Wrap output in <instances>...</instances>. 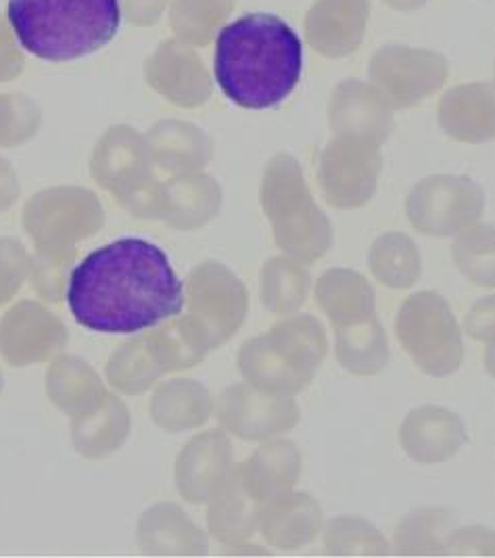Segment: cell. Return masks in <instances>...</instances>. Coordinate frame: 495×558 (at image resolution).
I'll use <instances>...</instances> for the list:
<instances>
[{"instance_id": "6da1fadb", "label": "cell", "mask_w": 495, "mask_h": 558, "mask_svg": "<svg viewBox=\"0 0 495 558\" xmlns=\"http://www.w3.org/2000/svg\"><path fill=\"white\" fill-rule=\"evenodd\" d=\"M68 305L84 329L136 335L182 314L184 282L161 247L141 236H124L75 266Z\"/></svg>"}, {"instance_id": "7a4b0ae2", "label": "cell", "mask_w": 495, "mask_h": 558, "mask_svg": "<svg viewBox=\"0 0 495 558\" xmlns=\"http://www.w3.org/2000/svg\"><path fill=\"white\" fill-rule=\"evenodd\" d=\"M303 70L298 32L268 13H251L218 34L214 74L224 97L243 109H270L289 99Z\"/></svg>"}, {"instance_id": "3957f363", "label": "cell", "mask_w": 495, "mask_h": 558, "mask_svg": "<svg viewBox=\"0 0 495 558\" xmlns=\"http://www.w3.org/2000/svg\"><path fill=\"white\" fill-rule=\"evenodd\" d=\"M7 17L25 51L63 63L109 45L122 9L120 0H9Z\"/></svg>"}, {"instance_id": "277c9868", "label": "cell", "mask_w": 495, "mask_h": 558, "mask_svg": "<svg viewBox=\"0 0 495 558\" xmlns=\"http://www.w3.org/2000/svg\"><path fill=\"white\" fill-rule=\"evenodd\" d=\"M328 354L323 323L310 314L278 320L268 332L243 343L237 366L243 379L268 393L298 396L314 381Z\"/></svg>"}, {"instance_id": "5b68a950", "label": "cell", "mask_w": 495, "mask_h": 558, "mask_svg": "<svg viewBox=\"0 0 495 558\" xmlns=\"http://www.w3.org/2000/svg\"><path fill=\"white\" fill-rule=\"evenodd\" d=\"M259 202L273 227L274 243L282 254L314 264L330 250L333 225L314 202L293 155L278 153L268 161Z\"/></svg>"}, {"instance_id": "8992f818", "label": "cell", "mask_w": 495, "mask_h": 558, "mask_svg": "<svg viewBox=\"0 0 495 558\" xmlns=\"http://www.w3.org/2000/svg\"><path fill=\"white\" fill-rule=\"evenodd\" d=\"M247 314V287L230 268L203 262L189 272L178 323L197 352L207 355L222 348L245 325Z\"/></svg>"}, {"instance_id": "52a82bcc", "label": "cell", "mask_w": 495, "mask_h": 558, "mask_svg": "<svg viewBox=\"0 0 495 558\" xmlns=\"http://www.w3.org/2000/svg\"><path fill=\"white\" fill-rule=\"evenodd\" d=\"M396 335L403 352L428 377L444 379L462 366V330L439 293L410 295L397 310Z\"/></svg>"}, {"instance_id": "ba28073f", "label": "cell", "mask_w": 495, "mask_h": 558, "mask_svg": "<svg viewBox=\"0 0 495 558\" xmlns=\"http://www.w3.org/2000/svg\"><path fill=\"white\" fill-rule=\"evenodd\" d=\"M93 177L125 209L138 218L153 220V204L159 186L149 143L136 130L111 128L93 155Z\"/></svg>"}, {"instance_id": "9c48e42d", "label": "cell", "mask_w": 495, "mask_h": 558, "mask_svg": "<svg viewBox=\"0 0 495 558\" xmlns=\"http://www.w3.org/2000/svg\"><path fill=\"white\" fill-rule=\"evenodd\" d=\"M105 211L93 191L59 186L34 195L24 207V229L36 252L77 254V243L97 234Z\"/></svg>"}, {"instance_id": "30bf717a", "label": "cell", "mask_w": 495, "mask_h": 558, "mask_svg": "<svg viewBox=\"0 0 495 558\" xmlns=\"http://www.w3.org/2000/svg\"><path fill=\"white\" fill-rule=\"evenodd\" d=\"M485 211V191L467 177L422 178L406 197V216L428 236H458L479 225Z\"/></svg>"}, {"instance_id": "8fae6325", "label": "cell", "mask_w": 495, "mask_h": 558, "mask_svg": "<svg viewBox=\"0 0 495 558\" xmlns=\"http://www.w3.org/2000/svg\"><path fill=\"white\" fill-rule=\"evenodd\" d=\"M371 84L394 109L421 105L444 88L449 76L446 57L428 49L383 47L372 54Z\"/></svg>"}, {"instance_id": "7c38bea8", "label": "cell", "mask_w": 495, "mask_h": 558, "mask_svg": "<svg viewBox=\"0 0 495 558\" xmlns=\"http://www.w3.org/2000/svg\"><path fill=\"white\" fill-rule=\"evenodd\" d=\"M381 172V145L353 136H335L324 147L318 166L324 199L337 209H358L374 197Z\"/></svg>"}, {"instance_id": "4fadbf2b", "label": "cell", "mask_w": 495, "mask_h": 558, "mask_svg": "<svg viewBox=\"0 0 495 558\" xmlns=\"http://www.w3.org/2000/svg\"><path fill=\"white\" fill-rule=\"evenodd\" d=\"M214 410L224 429L245 441H268L293 432L301 421L293 396L268 393L247 381L226 387Z\"/></svg>"}, {"instance_id": "5bb4252c", "label": "cell", "mask_w": 495, "mask_h": 558, "mask_svg": "<svg viewBox=\"0 0 495 558\" xmlns=\"http://www.w3.org/2000/svg\"><path fill=\"white\" fill-rule=\"evenodd\" d=\"M65 345V325L40 302L24 300L0 318V355L15 368L55 360Z\"/></svg>"}, {"instance_id": "9a60e30c", "label": "cell", "mask_w": 495, "mask_h": 558, "mask_svg": "<svg viewBox=\"0 0 495 558\" xmlns=\"http://www.w3.org/2000/svg\"><path fill=\"white\" fill-rule=\"evenodd\" d=\"M237 471L234 448L224 432H205L186 441L176 458V489L191 505H207Z\"/></svg>"}, {"instance_id": "2e32d148", "label": "cell", "mask_w": 495, "mask_h": 558, "mask_svg": "<svg viewBox=\"0 0 495 558\" xmlns=\"http://www.w3.org/2000/svg\"><path fill=\"white\" fill-rule=\"evenodd\" d=\"M328 122L337 136L383 145L394 132V107L366 82H341L328 102Z\"/></svg>"}, {"instance_id": "e0dca14e", "label": "cell", "mask_w": 495, "mask_h": 558, "mask_svg": "<svg viewBox=\"0 0 495 558\" xmlns=\"http://www.w3.org/2000/svg\"><path fill=\"white\" fill-rule=\"evenodd\" d=\"M371 0H316L305 15L307 43L328 59H341L364 43Z\"/></svg>"}, {"instance_id": "ac0fdd59", "label": "cell", "mask_w": 495, "mask_h": 558, "mask_svg": "<svg viewBox=\"0 0 495 558\" xmlns=\"http://www.w3.org/2000/svg\"><path fill=\"white\" fill-rule=\"evenodd\" d=\"M222 207V189L207 174H184L159 182L153 204V220H161L178 230L207 225Z\"/></svg>"}, {"instance_id": "d6986e66", "label": "cell", "mask_w": 495, "mask_h": 558, "mask_svg": "<svg viewBox=\"0 0 495 558\" xmlns=\"http://www.w3.org/2000/svg\"><path fill=\"white\" fill-rule=\"evenodd\" d=\"M467 439L462 418L444 407L414 408L399 427L403 452L421 464L447 462L462 450Z\"/></svg>"}, {"instance_id": "ffe728a7", "label": "cell", "mask_w": 495, "mask_h": 558, "mask_svg": "<svg viewBox=\"0 0 495 558\" xmlns=\"http://www.w3.org/2000/svg\"><path fill=\"white\" fill-rule=\"evenodd\" d=\"M321 505L301 492H287L257 508V532L278 550H298L323 532Z\"/></svg>"}, {"instance_id": "44dd1931", "label": "cell", "mask_w": 495, "mask_h": 558, "mask_svg": "<svg viewBox=\"0 0 495 558\" xmlns=\"http://www.w3.org/2000/svg\"><path fill=\"white\" fill-rule=\"evenodd\" d=\"M439 124L449 138L481 145L495 138V84L469 82L449 88L439 101Z\"/></svg>"}, {"instance_id": "7402d4cb", "label": "cell", "mask_w": 495, "mask_h": 558, "mask_svg": "<svg viewBox=\"0 0 495 558\" xmlns=\"http://www.w3.org/2000/svg\"><path fill=\"white\" fill-rule=\"evenodd\" d=\"M150 86L168 101L191 109L212 95V80L197 52L176 43L164 45L147 63Z\"/></svg>"}, {"instance_id": "603a6c76", "label": "cell", "mask_w": 495, "mask_h": 558, "mask_svg": "<svg viewBox=\"0 0 495 558\" xmlns=\"http://www.w3.org/2000/svg\"><path fill=\"white\" fill-rule=\"evenodd\" d=\"M234 473L249 496L262 505L293 492L301 477V452L293 441L268 439Z\"/></svg>"}, {"instance_id": "cb8c5ba5", "label": "cell", "mask_w": 495, "mask_h": 558, "mask_svg": "<svg viewBox=\"0 0 495 558\" xmlns=\"http://www.w3.org/2000/svg\"><path fill=\"white\" fill-rule=\"evenodd\" d=\"M138 548L155 557H197L209 550V542L182 508L159 502L138 521Z\"/></svg>"}, {"instance_id": "d4e9b609", "label": "cell", "mask_w": 495, "mask_h": 558, "mask_svg": "<svg viewBox=\"0 0 495 558\" xmlns=\"http://www.w3.org/2000/svg\"><path fill=\"white\" fill-rule=\"evenodd\" d=\"M157 174L184 177L201 172L214 153L209 136L189 122L157 124L147 136Z\"/></svg>"}, {"instance_id": "484cf974", "label": "cell", "mask_w": 495, "mask_h": 558, "mask_svg": "<svg viewBox=\"0 0 495 558\" xmlns=\"http://www.w3.org/2000/svg\"><path fill=\"white\" fill-rule=\"evenodd\" d=\"M47 396L68 416L90 414L107 400L109 391L99 373L77 355L61 354L47 371Z\"/></svg>"}, {"instance_id": "4316f807", "label": "cell", "mask_w": 495, "mask_h": 558, "mask_svg": "<svg viewBox=\"0 0 495 558\" xmlns=\"http://www.w3.org/2000/svg\"><path fill=\"white\" fill-rule=\"evenodd\" d=\"M153 423L168 433L193 432L214 414V400L205 385L193 379L161 383L149 404Z\"/></svg>"}, {"instance_id": "83f0119b", "label": "cell", "mask_w": 495, "mask_h": 558, "mask_svg": "<svg viewBox=\"0 0 495 558\" xmlns=\"http://www.w3.org/2000/svg\"><path fill=\"white\" fill-rule=\"evenodd\" d=\"M130 429V410L118 396L109 393L97 410L72 418L75 452L90 460L111 457L122 450Z\"/></svg>"}, {"instance_id": "f1b7e54d", "label": "cell", "mask_w": 495, "mask_h": 558, "mask_svg": "<svg viewBox=\"0 0 495 558\" xmlns=\"http://www.w3.org/2000/svg\"><path fill=\"white\" fill-rule=\"evenodd\" d=\"M335 355L347 373L374 377L389 364V341L376 314L346 323L335 329Z\"/></svg>"}, {"instance_id": "f546056e", "label": "cell", "mask_w": 495, "mask_h": 558, "mask_svg": "<svg viewBox=\"0 0 495 558\" xmlns=\"http://www.w3.org/2000/svg\"><path fill=\"white\" fill-rule=\"evenodd\" d=\"M316 302L323 307L333 329L376 314V298L364 275L349 268L326 270L316 280Z\"/></svg>"}, {"instance_id": "4dcf8cb0", "label": "cell", "mask_w": 495, "mask_h": 558, "mask_svg": "<svg viewBox=\"0 0 495 558\" xmlns=\"http://www.w3.org/2000/svg\"><path fill=\"white\" fill-rule=\"evenodd\" d=\"M207 505V530L224 546H245L253 533L257 532L259 502H255L243 489L237 473Z\"/></svg>"}, {"instance_id": "1f68e13d", "label": "cell", "mask_w": 495, "mask_h": 558, "mask_svg": "<svg viewBox=\"0 0 495 558\" xmlns=\"http://www.w3.org/2000/svg\"><path fill=\"white\" fill-rule=\"evenodd\" d=\"M312 287V277L303 262L291 255H278L262 266L259 298L262 304L278 316L298 312L305 304Z\"/></svg>"}, {"instance_id": "d6a6232c", "label": "cell", "mask_w": 495, "mask_h": 558, "mask_svg": "<svg viewBox=\"0 0 495 558\" xmlns=\"http://www.w3.org/2000/svg\"><path fill=\"white\" fill-rule=\"evenodd\" d=\"M372 277L389 289H410L421 279V254L403 232H385L369 252Z\"/></svg>"}, {"instance_id": "836d02e7", "label": "cell", "mask_w": 495, "mask_h": 558, "mask_svg": "<svg viewBox=\"0 0 495 558\" xmlns=\"http://www.w3.org/2000/svg\"><path fill=\"white\" fill-rule=\"evenodd\" d=\"M451 523L446 508H416L397 523L394 548L399 555H447Z\"/></svg>"}, {"instance_id": "e575fe53", "label": "cell", "mask_w": 495, "mask_h": 558, "mask_svg": "<svg viewBox=\"0 0 495 558\" xmlns=\"http://www.w3.org/2000/svg\"><path fill=\"white\" fill-rule=\"evenodd\" d=\"M105 375L109 385L125 396H141L164 377L145 335L125 341L118 352H113L105 366Z\"/></svg>"}, {"instance_id": "d590c367", "label": "cell", "mask_w": 495, "mask_h": 558, "mask_svg": "<svg viewBox=\"0 0 495 558\" xmlns=\"http://www.w3.org/2000/svg\"><path fill=\"white\" fill-rule=\"evenodd\" d=\"M451 257L464 279L476 287L495 289V227L474 225L458 234Z\"/></svg>"}, {"instance_id": "8d00e7d4", "label": "cell", "mask_w": 495, "mask_h": 558, "mask_svg": "<svg viewBox=\"0 0 495 558\" xmlns=\"http://www.w3.org/2000/svg\"><path fill=\"white\" fill-rule=\"evenodd\" d=\"M324 548L328 555H387L389 544L372 523L362 517H337L324 527Z\"/></svg>"}, {"instance_id": "74e56055", "label": "cell", "mask_w": 495, "mask_h": 558, "mask_svg": "<svg viewBox=\"0 0 495 558\" xmlns=\"http://www.w3.org/2000/svg\"><path fill=\"white\" fill-rule=\"evenodd\" d=\"M232 9L234 0H176L172 26L184 40L207 45Z\"/></svg>"}, {"instance_id": "f35d334b", "label": "cell", "mask_w": 495, "mask_h": 558, "mask_svg": "<svg viewBox=\"0 0 495 558\" xmlns=\"http://www.w3.org/2000/svg\"><path fill=\"white\" fill-rule=\"evenodd\" d=\"M145 339L149 343L150 354L155 357V362L164 375L189 371L205 357L191 345L178 318H170V320L161 323L159 327L150 329L145 335Z\"/></svg>"}, {"instance_id": "ab89813d", "label": "cell", "mask_w": 495, "mask_h": 558, "mask_svg": "<svg viewBox=\"0 0 495 558\" xmlns=\"http://www.w3.org/2000/svg\"><path fill=\"white\" fill-rule=\"evenodd\" d=\"M77 254H50V252H36L32 255L29 266V280L36 293L49 302L59 304L65 295V284L70 282L72 266Z\"/></svg>"}, {"instance_id": "60d3db41", "label": "cell", "mask_w": 495, "mask_h": 558, "mask_svg": "<svg viewBox=\"0 0 495 558\" xmlns=\"http://www.w3.org/2000/svg\"><path fill=\"white\" fill-rule=\"evenodd\" d=\"M40 126V111L24 95H0V147H15Z\"/></svg>"}, {"instance_id": "b9f144b4", "label": "cell", "mask_w": 495, "mask_h": 558, "mask_svg": "<svg viewBox=\"0 0 495 558\" xmlns=\"http://www.w3.org/2000/svg\"><path fill=\"white\" fill-rule=\"evenodd\" d=\"M32 257L22 241L4 236L0 239V307L9 304L25 280L29 279Z\"/></svg>"}, {"instance_id": "7bdbcfd3", "label": "cell", "mask_w": 495, "mask_h": 558, "mask_svg": "<svg viewBox=\"0 0 495 558\" xmlns=\"http://www.w3.org/2000/svg\"><path fill=\"white\" fill-rule=\"evenodd\" d=\"M447 555L495 557V532L487 527L454 530L447 537Z\"/></svg>"}, {"instance_id": "ee69618b", "label": "cell", "mask_w": 495, "mask_h": 558, "mask_svg": "<svg viewBox=\"0 0 495 558\" xmlns=\"http://www.w3.org/2000/svg\"><path fill=\"white\" fill-rule=\"evenodd\" d=\"M467 332L485 345L495 343V295L472 305L467 314Z\"/></svg>"}, {"instance_id": "f6af8a7d", "label": "cell", "mask_w": 495, "mask_h": 558, "mask_svg": "<svg viewBox=\"0 0 495 558\" xmlns=\"http://www.w3.org/2000/svg\"><path fill=\"white\" fill-rule=\"evenodd\" d=\"M20 197V180L11 163L0 157V211H7Z\"/></svg>"}, {"instance_id": "bcb514c9", "label": "cell", "mask_w": 495, "mask_h": 558, "mask_svg": "<svg viewBox=\"0 0 495 558\" xmlns=\"http://www.w3.org/2000/svg\"><path fill=\"white\" fill-rule=\"evenodd\" d=\"M22 70V59L9 47L7 29L0 24V80L15 77Z\"/></svg>"}, {"instance_id": "7dc6e473", "label": "cell", "mask_w": 495, "mask_h": 558, "mask_svg": "<svg viewBox=\"0 0 495 558\" xmlns=\"http://www.w3.org/2000/svg\"><path fill=\"white\" fill-rule=\"evenodd\" d=\"M387 7L396 9V11H416L424 7L428 0H383Z\"/></svg>"}, {"instance_id": "c3c4849f", "label": "cell", "mask_w": 495, "mask_h": 558, "mask_svg": "<svg viewBox=\"0 0 495 558\" xmlns=\"http://www.w3.org/2000/svg\"><path fill=\"white\" fill-rule=\"evenodd\" d=\"M485 368L492 375V379H495V343H490L485 350Z\"/></svg>"}, {"instance_id": "681fc988", "label": "cell", "mask_w": 495, "mask_h": 558, "mask_svg": "<svg viewBox=\"0 0 495 558\" xmlns=\"http://www.w3.org/2000/svg\"><path fill=\"white\" fill-rule=\"evenodd\" d=\"M2 389H4V377H2V371H0V396H2Z\"/></svg>"}, {"instance_id": "f907efd6", "label": "cell", "mask_w": 495, "mask_h": 558, "mask_svg": "<svg viewBox=\"0 0 495 558\" xmlns=\"http://www.w3.org/2000/svg\"><path fill=\"white\" fill-rule=\"evenodd\" d=\"M494 76H495V63H494ZM494 84H495V82H494Z\"/></svg>"}]
</instances>
